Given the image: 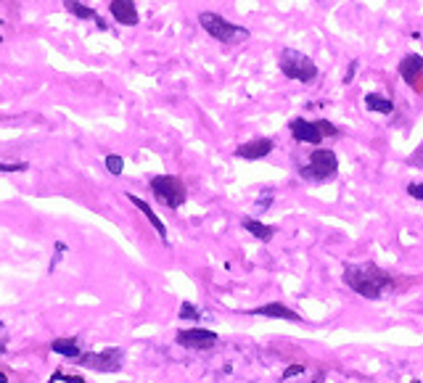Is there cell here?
Masks as SVG:
<instances>
[{
  "mask_svg": "<svg viewBox=\"0 0 423 383\" xmlns=\"http://www.w3.org/2000/svg\"><path fill=\"white\" fill-rule=\"evenodd\" d=\"M344 283L365 299H378V296H383V291L392 286V277L376 264H360V267L344 270Z\"/></svg>",
  "mask_w": 423,
  "mask_h": 383,
  "instance_id": "1",
  "label": "cell"
},
{
  "mask_svg": "<svg viewBox=\"0 0 423 383\" xmlns=\"http://www.w3.org/2000/svg\"><path fill=\"white\" fill-rule=\"evenodd\" d=\"M278 64H280V72L289 79H296V82H304V85H310V82L317 79L315 61H312L310 56H304V53L294 51V48H286V51L280 53V61H278Z\"/></svg>",
  "mask_w": 423,
  "mask_h": 383,
  "instance_id": "2",
  "label": "cell"
},
{
  "mask_svg": "<svg viewBox=\"0 0 423 383\" xmlns=\"http://www.w3.org/2000/svg\"><path fill=\"white\" fill-rule=\"evenodd\" d=\"M198 22L201 26L209 32L214 40H220V42H244V40H249V29H244V26H236L230 24L228 19H223L220 13H212V11H204L198 16Z\"/></svg>",
  "mask_w": 423,
  "mask_h": 383,
  "instance_id": "3",
  "label": "cell"
},
{
  "mask_svg": "<svg viewBox=\"0 0 423 383\" xmlns=\"http://www.w3.org/2000/svg\"><path fill=\"white\" fill-rule=\"evenodd\" d=\"M151 190H154V196L164 204V206H170V209H177V206H183L185 204V185L177 180V177H172V174H159L151 180Z\"/></svg>",
  "mask_w": 423,
  "mask_h": 383,
  "instance_id": "4",
  "label": "cell"
},
{
  "mask_svg": "<svg viewBox=\"0 0 423 383\" xmlns=\"http://www.w3.org/2000/svg\"><path fill=\"white\" fill-rule=\"evenodd\" d=\"M336 170H339V161H336V154L333 151H328V148H317L315 154L310 156V164L307 167H302V177L304 180H328V177H333L336 174Z\"/></svg>",
  "mask_w": 423,
  "mask_h": 383,
  "instance_id": "5",
  "label": "cell"
},
{
  "mask_svg": "<svg viewBox=\"0 0 423 383\" xmlns=\"http://www.w3.org/2000/svg\"><path fill=\"white\" fill-rule=\"evenodd\" d=\"M79 362L93 370L114 373V370L122 368V352H119V349H109V352H101V355H85V357H79Z\"/></svg>",
  "mask_w": 423,
  "mask_h": 383,
  "instance_id": "6",
  "label": "cell"
},
{
  "mask_svg": "<svg viewBox=\"0 0 423 383\" xmlns=\"http://www.w3.org/2000/svg\"><path fill=\"white\" fill-rule=\"evenodd\" d=\"M177 343L185 346V349H212L217 343V336L212 330H201V328H193V330H180L177 333Z\"/></svg>",
  "mask_w": 423,
  "mask_h": 383,
  "instance_id": "7",
  "label": "cell"
},
{
  "mask_svg": "<svg viewBox=\"0 0 423 383\" xmlns=\"http://www.w3.org/2000/svg\"><path fill=\"white\" fill-rule=\"evenodd\" d=\"M289 130H291V135H294L296 140L315 143V145L323 143V135H326V132L320 130V124H317V122H307V119H291Z\"/></svg>",
  "mask_w": 423,
  "mask_h": 383,
  "instance_id": "8",
  "label": "cell"
},
{
  "mask_svg": "<svg viewBox=\"0 0 423 383\" xmlns=\"http://www.w3.org/2000/svg\"><path fill=\"white\" fill-rule=\"evenodd\" d=\"M273 151V140L270 138H257V140H249V143L238 145L236 156L241 158H262Z\"/></svg>",
  "mask_w": 423,
  "mask_h": 383,
  "instance_id": "9",
  "label": "cell"
},
{
  "mask_svg": "<svg viewBox=\"0 0 423 383\" xmlns=\"http://www.w3.org/2000/svg\"><path fill=\"white\" fill-rule=\"evenodd\" d=\"M111 16L117 19L119 24H138V11L132 0H111Z\"/></svg>",
  "mask_w": 423,
  "mask_h": 383,
  "instance_id": "10",
  "label": "cell"
},
{
  "mask_svg": "<svg viewBox=\"0 0 423 383\" xmlns=\"http://www.w3.org/2000/svg\"><path fill=\"white\" fill-rule=\"evenodd\" d=\"M251 315H262V317H278V320H291V323H302V317L296 315L294 309L283 307V304H264L251 309Z\"/></svg>",
  "mask_w": 423,
  "mask_h": 383,
  "instance_id": "11",
  "label": "cell"
},
{
  "mask_svg": "<svg viewBox=\"0 0 423 383\" xmlns=\"http://www.w3.org/2000/svg\"><path fill=\"white\" fill-rule=\"evenodd\" d=\"M130 201H132V204H135V206H138V209L143 211L145 217H148V222H151V225H154V227H157L159 238H161V241L167 243V227H164V222H161V220H159L157 214H154V209H151V206L145 204L143 198H138V196H130Z\"/></svg>",
  "mask_w": 423,
  "mask_h": 383,
  "instance_id": "12",
  "label": "cell"
},
{
  "mask_svg": "<svg viewBox=\"0 0 423 383\" xmlns=\"http://www.w3.org/2000/svg\"><path fill=\"white\" fill-rule=\"evenodd\" d=\"M423 69V58L421 56H408L402 64H399V74L405 77V82L410 85H415V79H418V72Z\"/></svg>",
  "mask_w": 423,
  "mask_h": 383,
  "instance_id": "13",
  "label": "cell"
},
{
  "mask_svg": "<svg viewBox=\"0 0 423 383\" xmlns=\"http://www.w3.org/2000/svg\"><path fill=\"white\" fill-rule=\"evenodd\" d=\"M51 349L56 355H64V357H69V359H74V362H79V357H82L74 339H58V341L51 343Z\"/></svg>",
  "mask_w": 423,
  "mask_h": 383,
  "instance_id": "14",
  "label": "cell"
},
{
  "mask_svg": "<svg viewBox=\"0 0 423 383\" xmlns=\"http://www.w3.org/2000/svg\"><path fill=\"white\" fill-rule=\"evenodd\" d=\"M365 106H368L370 111H381V114H392L394 111V104L389 98L378 95V92H368L365 95Z\"/></svg>",
  "mask_w": 423,
  "mask_h": 383,
  "instance_id": "15",
  "label": "cell"
},
{
  "mask_svg": "<svg viewBox=\"0 0 423 383\" xmlns=\"http://www.w3.org/2000/svg\"><path fill=\"white\" fill-rule=\"evenodd\" d=\"M244 227L249 230L251 236H257L260 241H270L273 233H276V227H267V225L257 222V220H244Z\"/></svg>",
  "mask_w": 423,
  "mask_h": 383,
  "instance_id": "16",
  "label": "cell"
},
{
  "mask_svg": "<svg viewBox=\"0 0 423 383\" xmlns=\"http://www.w3.org/2000/svg\"><path fill=\"white\" fill-rule=\"evenodd\" d=\"M66 11H72L77 19H95V11H93L90 6H82L77 0H64Z\"/></svg>",
  "mask_w": 423,
  "mask_h": 383,
  "instance_id": "17",
  "label": "cell"
},
{
  "mask_svg": "<svg viewBox=\"0 0 423 383\" xmlns=\"http://www.w3.org/2000/svg\"><path fill=\"white\" fill-rule=\"evenodd\" d=\"M106 170L111 172V174H122V170H125V161H122V156H106Z\"/></svg>",
  "mask_w": 423,
  "mask_h": 383,
  "instance_id": "18",
  "label": "cell"
},
{
  "mask_svg": "<svg viewBox=\"0 0 423 383\" xmlns=\"http://www.w3.org/2000/svg\"><path fill=\"white\" fill-rule=\"evenodd\" d=\"M180 317H183V320H198V309L196 307H193V304H183V307H180Z\"/></svg>",
  "mask_w": 423,
  "mask_h": 383,
  "instance_id": "19",
  "label": "cell"
},
{
  "mask_svg": "<svg viewBox=\"0 0 423 383\" xmlns=\"http://www.w3.org/2000/svg\"><path fill=\"white\" fill-rule=\"evenodd\" d=\"M51 381H53V383H58V381H64V383H79L82 378H77V375H64V373H56Z\"/></svg>",
  "mask_w": 423,
  "mask_h": 383,
  "instance_id": "20",
  "label": "cell"
},
{
  "mask_svg": "<svg viewBox=\"0 0 423 383\" xmlns=\"http://www.w3.org/2000/svg\"><path fill=\"white\" fill-rule=\"evenodd\" d=\"M408 193H410L413 198H421V201H423V183H418V185L413 183V185L408 188Z\"/></svg>",
  "mask_w": 423,
  "mask_h": 383,
  "instance_id": "21",
  "label": "cell"
},
{
  "mask_svg": "<svg viewBox=\"0 0 423 383\" xmlns=\"http://www.w3.org/2000/svg\"><path fill=\"white\" fill-rule=\"evenodd\" d=\"M3 172H16V170H26V164H0Z\"/></svg>",
  "mask_w": 423,
  "mask_h": 383,
  "instance_id": "22",
  "label": "cell"
},
{
  "mask_svg": "<svg viewBox=\"0 0 423 383\" xmlns=\"http://www.w3.org/2000/svg\"><path fill=\"white\" fill-rule=\"evenodd\" d=\"M317 124H320V130L326 135H336V127H330V122H317Z\"/></svg>",
  "mask_w": 423,
  "mask_h": 383,
  "instance_id": "23",
  "label": "cell"
}]
</instances>
